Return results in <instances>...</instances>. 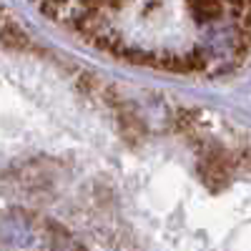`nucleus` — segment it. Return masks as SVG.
Segmentation results:
<instances>
[{
  "label": "nucleus",
  "instance_id": "obj_1",
  "mask_svg": "<svg viewBox=\"0 0 251 251\" xmlns=\"http://www.w3.org/2000/svg\"><path fill=\"white\" fill-rule=\"evenodd\" d=\"M0 43L13 50H25L30 48V35L15 20H0Z\"/></svg>",
  "mask_w": 251,
  "mask_h": 251
}]
</instances>
